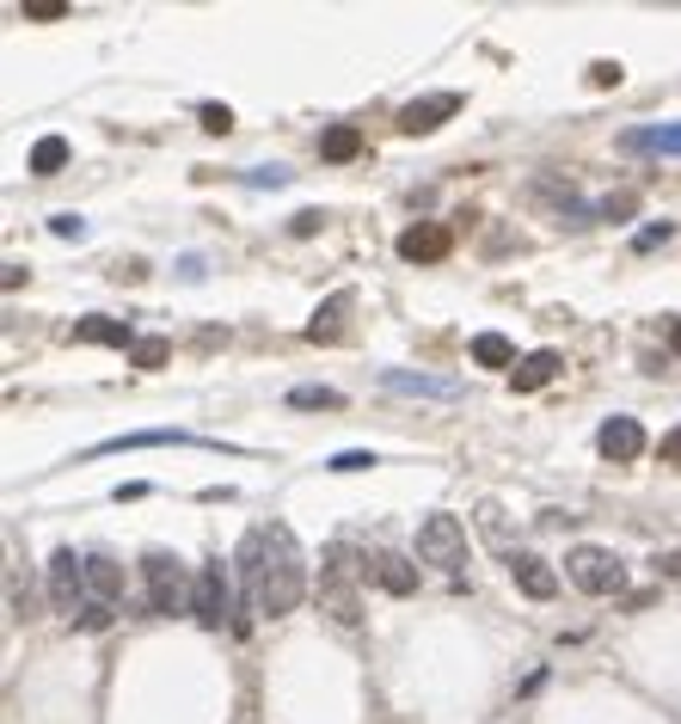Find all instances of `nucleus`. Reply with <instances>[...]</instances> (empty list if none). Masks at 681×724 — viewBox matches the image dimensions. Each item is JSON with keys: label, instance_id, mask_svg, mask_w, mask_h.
<instances>
[{"label": "nucleus", "instance_id": "nucleus-38", "mask_svg": "<svg viewBox=\"0 0 681 724\" xmlns=\"http://www.w3.org/2000/svg\"><path fill=\"white\" fill-rule=\"evenodd\" d=\"M669 350H676V356H681V320H676V325H669Z\"/></svg>", "mask_w": 681, "mask_h": 724}, {"label": "nucleus", "instance_id": "nucleus-14", "mask_svg": "<svg viewBox=\"0 0 681 724\" xmlns=\"http://www.w3.org/2000/svg\"><path fill=\"white\" fill-rule=\"evenodd\" d=\"M86 584H93V601L117 608V601H124V565L111 553H86Z\"/></svg>", "mask_w": 681, "mask_h": 724}, {"label": "nucleus", "instance_id": "nucleus-7", "mask_svg": "<svg viewBox=\"0 0 681 724\" xmlns=\"http://www.w3.org/2000/svg\"><path fill=\"white\" fill-rule=\"evenodd\" d=\"M49 601H56V614H86L93 608V584H86V559L74 553V547H62V553L49 559Z\"/></svg>", "mask_w": 681, "mask_h": 724}, {"label": "nucleus", "instance_id": "nucleus-15", "mask_svg": "<svg viewBox=\"0 0 681 724\" xmlns=\"http://www.w3.org/2000/svg\"><path fill=\"white\" fill-rule=\"evenodd\" d=\"M626 154H681V124H657V129H626L620 136Z\"/></svg>", "mask_w": 681, "mask_h": 724}, {"label": "nucleus", "instance_id": "nucleus-6", "mask_svg": "<svg viewBox=\"0 0 681 724\" xmlns=\"http://www.w3.org/2000/svg\"><path fill=\"white\" fill-rule=\"evenodd\" d=\"M418 565H436V571H461L466 565V528L461 516H424L418 522Z\"/></svg>", "mask_w": 681, "mask_h": 724}, {"label": "nucleus", "instance_id": "nucleus-10", "mask_svg": "<svg viewBox=\"0 0 681 724\" xmlns=\"http://www.w3.org/2000/svg\"><path fill=\"white\" fill-rule=\"evenodd\" d=\"M596 448H602L608 461H638V455H645V424L626 417V412H614L602 430H596Z\"/></svg>", "mask_w": 681, "mask_h": 724}, {"label": "nucleus", "instance_id": "nucleus-11", "mask_svg": "<svg viewBox=\"0 0 681 724\" xmlns=\"http://www.w3.org/2000/svg\"><path fill=\"white\" fill-rule=\"evenodd\" d=\"M381 387L405 393V400H454L461 393V381H449V375H412V369H381Z\"/></svg>", "mask_w": 681, "mask_h": 724}, {"label": "nucleus", "instance_id": "nucleus-23", "mask_svg": "<svg viewBox=\"0 0 681 724\" xmlns=\"http://www.w3.org/2000/svg\"><path fill=\"white\" fill-rule=\"evenodd\" d=\"M62 166H68V141L62 136H44L32 148V172H37V179H56Z\"/></svg>", "mask_w": 681, "mask_h": 724}, {"label": "nucleus", "instance_id": "nucleus-25", "mask_svg": "<svg viewBox=\"0 0 681 724\" xmlns=\"http://www.w3.org/2000/svg\"><path fill=\"white\" fill-rule=\"evenodd\" d=\"M166 356H172V344H166V338H136V350H129V363H136V369H160Z\"/></svg>", "mask_w": 681, "mask_h": 724}, {"label": "nucleus", "instance_id": "nucleus-27", "mask_svg": "<svg viewBox=\"0 0 681 724\" xmlns=\"http://www.w3.org/2000/svg\"><path fill=\"white\" fill-rule=\"evenodd\" d=\"M49 233H56V240H86V216H49Z\"/></svg>", "mask_w": 681, "mask_h": 724}, {"label": "nucleus", "instance_id": "nucleus-4", "mask_svg": "<svg viewBox=\"0 0 681 724\" xmlns=\"http://www.w3.org/2000/svg\"><path fill=\"white\" fill-rule=\"evenodd\" d=\"M191 614H197V627H209V632H221V620H228L233 632H246V614L233 608L228 565H221V559H209V565L197 571V596H191Z\"/></svg>", "mask_w": 681, "mask_h": 724}, {"label": "nucleus", "instance_id": "nucleus-20", "mask_svg": "<svg viewBox=\"0 0 681 724\" xmlns=\"http://www.w3.org/2000/svg\"><path fill=\"white\" fill-rule=\"evenodd\" d=\"M362 154V129L357 124H332L320 136V160H332V166H344V160H357Z\"/></svg>", "mask_w": 681, "mask_h": 724}, {"label": "nucleus", "instance_id": "nucleus-8", "mask_svg": "<svg viewBox=\"0 0 681 724\" xmlns=\"http://www.w3.org/2000/svg\"><path fill=\"white\" fill-rule=\"evenodd\" d=\"M129 448H216L209 436H191V430H124V436H105V443L86 448V461H99V455H129Z\"/></svg>", "mask_w": 681, "mask_h": 724}, {"label": "nucleus", "instance_id": "nucleus-35", "mask_svg": "<svg viewBox=\"0 0 681 724\" xmlns=\"http://www.w3.org/2000/svg\"><path fill=\"white\" fill-rule=\"evenodd\" d=\"M650 565H657V577H676V584H681V553H657Z\"/></svg>", "mask_w": 681, "mask_h": 724}, {"label": "nucleus", "instance_id": "nucleus-13", "mask_svg": "<svg viewBox=\"0 0 681 724\" xmlns=\"http://www.w3.org/2000/svg\"><path fill=\"white\" fill-rule=\"evenodd\" d=\"M449 246H454V233L442 228V221H424V228L400 233V258L405 264H436V258H449Z\"/></svg>", "mask_w": 681, "mask_h": 724}, {"label": "nucleus", "instance_id": "nucleus-2", "mask_svg": "<svg viewBox=\"0 0 681 724\" xmlns=\"http://www.w3.org/2000/svg\"><path fill=\"white\" fill-rule=\"evenodd\" d=\"M141 577H148V608H154V614H185L191 596H197V584L185 577V565H178L166 547H148V553H141Z\"/></svg>", "mask_w": 681, "mask_h": 724}, {"label": "nucleus", "instance_id": "nucleus-5", "mask_svg": "<svg viewBox=\"0 0 681 724\" xmlns=\"http://www.w3.org/2000/svg\"><path fill=\"white\" fill-rule=\"evenodd\" d=\"M565 577H572L584 596H620V589H626V565H620V553H608V547H572V553H565Z\"/></svg>", "mask_w": 681, "mask_h": 724}, {"label": "nucleus", "instance_id": "nucleus-19", "mask_svg": "<svg viewBox=\"0 0 681 724\" xmlns=\"http://www.w3.org/2000/svg\"><path fill=\"white\" fill-rule=\"evenodd\" d=\"M344 308H350V289H338L325 308H313V320H308V338L313 344H338V332H344Z\"/></svg>", "mask_w": 681, "mask_h": 724}, {"label": "nucleus", "instance_id": "nucleus-34", "mask_svg": "<svg viewBox=\"0 0 681 724\" xmlns=\"http://www.w3.org/2000/svg\"><path fill=\"white\" fill-rule=\"evenodd\" d=\"M589 80H596V87H620V62H596V68H589Z\"/></svg>", "mask_w": 681, "mask_h": 724}, {"label": "nucleus", "instance_id": "nucleus-17", "mask_svg": "<svg viewBox=\"0 0 681 724\" xmlns=\"http://www.w3.org/2000/svg\"><path fill=\"white\" fill-rule=\"evenodd\" d=\"M558 369H565V363H558V350H534V356H522V363H516L510 387H516V393H534V387H546Z\"/></svg>", "mask_w": 681, "mask_h": 724}, {"label": "nucleus", "instance_id": "nucleus-30", "mask_svg": "<svg viewBox=\"0 0 681 724\" xmlns=\"http://www.w3.org/2000/svg\"><path fill=\"white\" fill-rule=\"evenodd\" d=\"M105 627H111V608H105V601H93V608L80 614V632H105Z\"/></svg>", "mask_w": 681, "mask_h": 724}, {"label": "nucleus", "instance_id": "nucleus-32", "mask_svg": "<svg viewBox=\"0 0 681 724\" xmlns=\"http://www.w3.org/2000/svg\"><path fill=\"white\" fill-rule=\"evenodd\" d=\"M657 455H663L669 467H681V424H676V430L663 436V443H657Z\"/></svg>", "mask_w": 681, "mask_h": 724}, {"label": "nucleus", "instance_id": "nucleus-36", "mask_svg": "<svg viewBox=\"0 0 681 724\" xmlns=\"http://www.w3.org/2000/svg\"><path fill=\"white\" fill-rule=\"evenodd\" d=\"M136 497H148V485H141V479H129V485H117V504H136Z\"/></svg>", "mask_w": 681, "mask_h": 724}, {"label": "nucleus", "instance_id": "nucleus-21", "mask_svg": "<svg viewBox=\"0 0 681 724\" xmlns=\"http://www.w3.org/2000/svg\"><path fill=\"white\" fill-rule=\"evenodd\" d=\"M473 363H480V369H510L516 375V350H510L504 332H480V338H473Z\"/></svg>", "mask_w": 681, "mask_h": 724}, {"label": "nucleus", "instance_id": "nucleus-16", "mask_svg": "<svg viewBox=\"0 0 681 724\" xmlns=\"http://www.w3.org/2000/svg\"><path fill=\"white\" fill-rule=\"evenodd\" d=\"M74 338L80 344H117V350H136V332H129V320H105V313H93V320H74Z\"/></svg>", "mask_w": 681, "mask_h": 724}, {"label": "nucleus", "instance_id": "nucleus-3", "mask_svg": "<svg viewBox=\"0 0 681 724\" xmlns=\"http://www.w3.org/2000/svg\"><path fill=\"white\" fill-rule=\"evenodd\" d=\"M357 577H362V571L350 565V553H344V547H332V553H325V571H320V608H325L332 620H338V627H362Z\"/></svg>", "mask_w": 681, "mask_h": 724}, {"label": "nucleus", "instance_id": "nucleus-12", "mask_svg": "<svg viewBox=\"0 0 681 724\" xmlns=\"http://www.w3.org/2000/svg\"><path fill=\"white\" fill-rule=\"evenodd\" d=\"M454 111H461V93H430V99H412L400 111V129L405 136H430L436 124H449Z\"/></svg>", "mask_w": 681, "mask_h": 724}, {"label": "nucleus", "instance_id": "nucleus-37", "mask_svg": "<svg viewBox=\"0 0 681 724\" xmlns=\"http://www.w3.org/2000/svg\"><path fill=\"white\" fill-rule=\"evenodd\" d=\"M178 277H185V283H203V258H178Z\"/></svg>", "mask_w": 681, "mask_h": 724}, {"label": "nucleus", "instance_id": "nucleus-9", "mask_svg": "<svg viewBox=\"0 0 681 724\" xmlns=\"http://www.w3.org/2000/svg\"><path fill=\"white\" fill-rule=\"evenodd\" d=\"M504 565H510V584L522 589L528 601H553L558 596V571L546 565L541 553H504Z\"/></svg>", "mask_w": 681, "mask_h": 724}, {"label": "nucleus", "instance_id": "nucleus-22", "mask_svg": "<svg viewBox=\"0 0 681 724\" xmlns=\"http://www.w3.org/2000/svg\"><path fill=\"white\" fill-rule=\"evenodd\" d=\"M289 405L295 412H338L344 393L338 387H289Z\"/></svg>", "mask_w": 681, "mask_h": 724}, {"label": "nucleus", "instance_id": "nucleus-29", "mask_svg": "<svg viewBox=\"0 0 681 724\" xmlns=\"http://www.w3.org/2000/svg\"><path fill=\"white\" fill-rule=\"evenodd\" d=\"M320 221H325L320 209H301V216L289 221V233H295V240H308V233H320Z\"/></svg>", "mask_w": 681, "mask_h": 724}, {"label": "nucleus", "instance_id": "nucleus-26", "mask_svg": "<svg viewBox=\"0 0 681 724\" xmlns=\"http://www.w3.org/2000/svg\"><path fill=\"white\" fill-rule=\"evenodd\" d=\"M369 467H381L369 448H344V455H332V461H325V473H369Z\"/></svg>", "mask_w": 681, "mask_h": 724}, {"label": "nucleus", "instance_id": "nucleus-31", "mask_svg": "<svg viewBox=\"0 0 681 724\" xmlns=\"http://www.w3.org/2000/svg\"><path fill=\"white\" fill-rule=\"evenodd\" d=\"M62 0H25V19H62Z\"/></svg>", "mask_w": 681, "mask_h": 724}, {"label": "nucleus", "instance_id": "nucleus-18", "mask_svg": "<svg viewBox=\"0 0 681 724\" xmlns=\"http://www.w3.org/2000/svg\"><path fill=\"white\" fill-rule=\"evenodd\" d=\"M374 584L388 589V596H412V589H418V565L400 559V553H381L374 559Z\"/></svg>", "mask_w": 681, "mask_h": 724}, {"label": "nucleus", "instance_id": "nucleus-1", "mask_svg": "<svg viewBox=\"0 0 681 724\" xmlns=\"http://www.w3.org/2000/svg\"><path fill=\"white\" fill-rule=\"evenodd\" d=\"M240 584H246V608L252 614H295L308 596V553L295 540L289 522H264L240 540Z\"/></svg>", "mask_w": 681, "mask_h": 724}, {"label": "nucleus", "instance_id": "nucleus-33", "mask_svg": "<svg viewBox=\"0 0 681 724\" xmlns=\"http://www.w3.org/2000/svg\"><path fill=\"white\" fill-rule=\"evenodd\" d=\"M669 233H676V228H669V221H657V228H645V233H638V252H650V246H663Z\"/></svg>", "mask_w": 681, "mask_h": 724}, {"label": "nucleus", "instance_id": "nucleus-24", "mask_svg": "<svg viewBox=\"0 0 681 724\" xmlns=\"http://www.w3.org/2000/svg\"><path fill=\"white\" fill-rule=\"evenodd\" d=\"M295 172L289 166H252V172H240V185H252V191H282Z\"/></svg>", "mask_w": 681, "mask_h": 724}, {"label": "nucleus", "instance_id": "nucleus-28", "mask_svg": "<svg viewBox=\"0 0 681 724\" xmlns=\"http://www.w3.org/2000/svg\"><path fill=\"white\" fill-rule=\"evenodd\" d=\"M197 117H203V129H209V136H228V129H233V111L228 105H203Z\"/></svg>", "mask_w": 681, "mask_h": 724}]
</instances>
